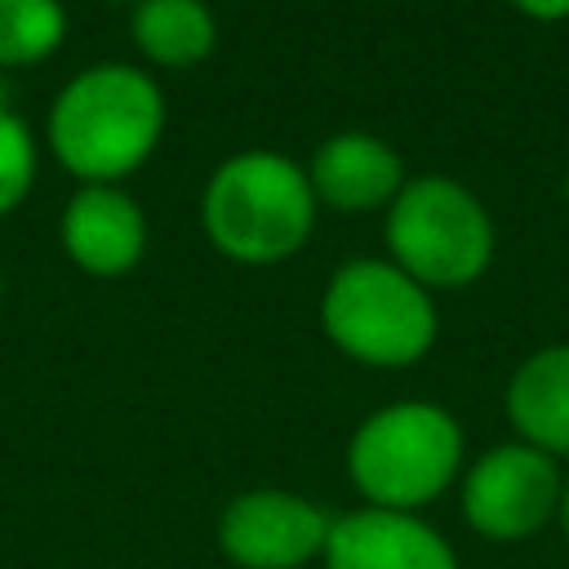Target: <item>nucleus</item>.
Returning <instances> with one entry per match:
<instances>
[{
	"mask_svg": "<svg viewBox=\"0 0 569 569\" xmlns=\"http://www.w3.org/2000/svg\"><path fill=\"white\" fill-rule=\"evenodd\" d=\"M164 133L160 84L129 62H98L71 76L49 107V147L80 182H116L142 169Z\"/></svg>",
	"mask_w": 569,
	"mask_h": 569,
	"instance_id": "nucleus-1",
	"label": "nucleus"
},
{
	"mask_svg": "<svg viewBox=\"0 0 569 569\" xmlns=\"http://www.w3.org/2000/svg\"><path fill=\"white\" fill-rule=\"evenodd\" d=\"M316 209L307 169L280 151H240L222 160L200 191L209 244L244 267L293 258L316 227Z\"/></svg>",
	"mask_w": 569,
	"mask_h": 569,
	"instance_id": "nucleus-2",
	"label": "nucleus"
},
{
	"mask_svg": "<svg viewBox=\"0 0 569 569\" xmlns=\"http://www.w3.org/2000/svg\"><path fill=\"white\" fill-rule=\"evenodd\" d=\"M333 516L293 489H244L218 516V547L236 569H302L325 556Z\"/></svg>",
	"mask_w": 569,
	"mask_h": 569,
	"instance_id": "nucleus-7",
	"label": "nucleus"
},
{
	"mask_svg": "<svg viewBox=\"0 0 569 569\" xmlns=\"http://www.w3.org/2000/svg\"><path fill=\"white\" fill-rule=\"evenodd\" d=\"M36 182V138L27 120L0 107V218L13 213Z\"/></svg>",
	"mask_w": 569,
	"mask_h": 569,
	"instance_id": "nucleus-14",
	"label": "nucleus"
},
{
	"mask_svg": "<svg viewBox=\"0 0 569 569\" xmlns=\"http://www.w3.org/2000/svg\"><path fill=\"white\" fill-rule=\"evenodd\" d=\"M67 36L62 0H0V67L44 62Z\"/></svg>",
	"mask_w": 569,
	"mask_h": 569,
	"instance_id": "nucleus-13",
	"label": "nucleus"
},
{
	"mask_svg": "<svg viewBox=\"0 0 569 569\" xmlns=\"http://www.w3.org/2000/svg\"><path fill=\"white\" fill-rule=\"evenodd\" d=\"M560 485L565 476L551 453L525 440L493 445L462 471V520L489 542L533 538L556 520Z\"/></svg>",
	"mask_w": 569,
	"mask_h": 569,
	"instance_id": "nucleus-6",
	"label": "nucleus"
},
{
	"mask_svg": "<svg viewBox=\"0 0 569 569\" xmlns=\"http://www.w3.org/2000/svg\"><path fill=\"white\" fill-rule=\"evenodd\" d=\"M462 427L445 405L391 400L347 445V476L365 507L422 511L462 476Z\"/></svg>",
	"mask_w": 569,
	"mask_h": 569,
	"instance_id": "nucleus-3",
	"label": "nucleus"
},
{
	"mask_svg": "<svg viewBox=\"0 0 569 569\" xmlns=\"http://www.w3.org/2000/svg\"><path fill=\"white\" fill-rule=\"evenodd\" d=\"M325 338L373 369L418 365L436 347V302L413 276H405L391 258H356L342 262L320 298Z\"/></svg>",
	"mask_w": 569,
	"mask_h": 569,
	"instance_id": "nucleus-4",
	"label": "nucleus"
},
{
	"mask_svg": "<svg viewBox=\"0 0 569 569\" xmlns=\"http://www.w3.org/2000/svg\"><path fill=\"white\" fill-rule=\"evenodd\" d=\"M387 249L422 289H462L493 262V222L458 178L422 173L387 204Z\"/></svg>",
	"mask_w": 569,
	"mask_h": 569,
	"instance_id": "nucleus-5",
	"label": "nucleus"
},
{
	"mask_svg": "<svg viewBox=\"0 0 569 569\" xmlns=\"http://www.w3.org/2000/svg\"><path fill=\"white\" fill-rule=\"evenodd\" d=\"M62 253L84 276H124L138 267L147 249V218L142 204L116 182H80L58 218Z\"/></svg>",
	"mask_w": 569,
	"mask_h": 569,
	"instance_id": "nucleus-9",
	"label": "nucleus"
},
{
	"mask_svg": "<svg viewBox=\"0 0 569 569\" xmlns=\"http://www.w3.org/2000/svg\"><path fill=\"white\" fill-rule=\"evenodd\" d=\"M129 4H138V0H129Z\"/></svg>",
	"mask_w": 569,
	"mask_h": 569,
	"instance_id": "nucleus-18",
	"label": "nucleus"
},
{
	"mask_svg": "<svg viewBox=\"0 0 569 569\" xmlns=\"http://www.w3.org/2000/svg\"><path fill=\"white\" fill-rule=\"evenodd\" d=\"M325 569H458L449 538L418 511L356 507L333 516Z\"/></svg>",
	"mask_w": 569,
	"mask_h": 569,
	"instance_id": "nucleus-8",
	"label": "nucleus"
},
{
	"mask_svg": "<svg viewBox=\"0 0 569 569\" xmlns=\"http://www.w3.org/2000/svg\"><path fill=\"white\" fill-rule=\"evenodd\" d=\"M556 525H560V533L569 538V476H565V485H560V502H556Z\"/></svg>",
	"mask_w": 569,
	"mask_h": 569,
	"instance_id": "nucleus-16",
	"label": "nucleus"
},
{
	"mask_svg": "<svg viewBox=\"0 0 569 569\" xmlns=\"http://www.w3.org/2000/svg\"><path fill=\"white\" fill-rule=\"evenodd\" d=\"M307 182L316 191V204H329L338 213H369V209H387L409 178L387 138L365 129H342L316 147L307 164Z\"/></svg>",
	"mask_w": 569,
	"mask_h": 569,
	"instance_id": "nucleus-10",
	"label": "nucleus"
},
{
	"mask_svg": "<svg viewBox=\"0 0 569 569\" xmlns=\"http://www.w3.org/2000/svg\"><path fill=\"white\" fill-rule=\"evenodd\" d=\"M138 53L156 67H196L218 44V22L204 0H138L129 18Z\"/></svg>",
	"mask_w": 569,
	"mask_h": 569,
	"instance_id": "nucleus-12",
	"label": "nucleus"
},
{
	"mask_svg": "<svg viewBox=\"0 0 569 569\" xmlns=\"http://www.w3.org/2000/svg\"><path fill=\"white\" fill-rule=\"evenodd\" d=\"M525 18H533V22H560V18H569V0H511Z\"/></svg>",
	"mask_w": 569,
	"mask_h": 569,
	"instance_id": "nucleus-15",
	"label": "nucleus"
},
{
	"mask_svg": "<svg viewBox=\"0 0 569 569\" xmlns=\"http://www.w3.org/2000/svg\"><path fill=\"white\" fill-rule=\"evenodd\" d=\"M516 436L551 458H569V342L525 356L507 382Z\"/></svg>",
	"mask_w": 569,
	"mask_h": 569,
	"instance_id": "nucleus-11",
	"label": "nucleus"
},
{
	"mask_svg": "<svg viewBox=\"0 0 569 569\" xmlns=\"http://www.w3.org/2000/svg\"><path fill=\"white\" fill-rule=\"evenodd\" d=\"M565 200H569V173H565Z\"/></svg>",
	"mask_w": 569,
	"mask_h": 569,
	"instance_id": "nucleus-17",
	"label": "nucleus"
}]
</instances>
